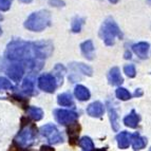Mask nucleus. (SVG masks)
Segmentation results:
<instances>
[{
    "label": "nucleus",
    "instance_id": "obj_25",
    "mask_svg": "<svg viewBox=\"0 0 151 151\" xmlns=\"http://www.w3.org/2000/svg\"><path fill=\"white\" fill-rule=\"evenodd\" d=\"M85 21H86V19L83 17H79V16L74 17L72 23H71V31L73 33H79L81 31V28H83Z\"/></svg>",
    "mask_w": 151,
    "mask_h": 151
},
{
    "label": "nucleus",
    "instance_id": "obj_20",
    "mask_svg": "<svg viewBox=\"0 0 151 151\" xmlns=\"http://www.w3.org/2000/svg\"><path fill=\"white\" fill-rule=\"evenodd\" d=\"M65 68L63 65L57 63V65L54 67L53 74H52V75L55 77V79H56V81H57L58 85H63V75H65Z\"/></svg>",
    "mask_w": 151,
    "mask_h": 151
},
{
    "label": "nucleus",
    "instance_id": "obj_7",
    "mask_svg": "<svg viewBox=\"0 0 151 151\" xmlns=\"http://www.w3.org/2000/svg\"><path fill=\"white\" fill-rule=\"evenodd\" d=\"M38 88L40 90L45 91L47 93H53L55 92L56 88L58 87V83L56 81L55 77H54L52 74H42L38 77L37 81Z\"/></svg>",
    "mask_w": 151,
    "mask_h": 151
},
{
    "label": "nucleus",
    "instance_id": "obj_3",
    "mask_svg": "<svg viewBox=\"0 0 151 151\" xmlns=\"http://www.w3.org/2000/svg\"><path fill=\"white\" fill-rule=\"evenodd\" d=\"M99 37L103 39L106 45H113L115 38L123 37L121 29L112 17H108L104 20L99 29Z\"/></svg>",
    "mask_w": 151,
    "mask_h": 151
},
{
    "label": "nucleus",
    "instance_id": "obj_5",
    "mask_svg": "<svg viewBox=\"0 0 151 151\" xmlns=\"http://www.w3.org/2000/svg\"><path fill=\"white\" fill-rule=\"evenodd\" d=\"M32 45V53L35 59L42 60L50 57L54 51L53 42L51 40H38L31 42Z\"/></svg>",
    "mask_w": 151,
    "mask_h": 151
},
{
    "label": "nucleus",
    "instance_id": "obj_17",
    "mask_svg": "<svg viewBox=\"0 0 151 151\" xmlns=\"http://www.w3.org/2000/svg\"><path fill=\"white\" fill-rule=\"evenodd\" d=\"M116 141L119 144V147L121 149H126L130 145V134L126 131H123L119 134L116 135Z\"/></svg>",
    "mask_w": 151,
    "mask_h": 151
},
{
    "label": "nucleus",
    "instance_id": "obj_30",
    "mask_svg": "<svg viewBox=\"0 0 151 151\" xmlns=\"http://www.w3.org/2000/svg\"><path fill=\"white\" fill-rule=\"evenodd\" d=\"M13 0H0V11L1 12H6L10 10L11 4Z\"/></svg>",
    "mask_w": 151,
    "mask_h": 151
},
{
    "label": "nucleus",
    "instance_id": "obj_12",
    "mask_svg": "<svg viewBox=\"0 0 151 151\" xmlns=\"http://www.w3.org/2000/svg\"><path fill=\"white\" fill-rule=\"evenodd\" d=\"M108 81L112 86H119V85L123 83L124 79L121 75V71H119V69L117 67H114V68H112L109 71Z\"/></svg>",
    "mask_w": 151,
    "mask_h": 151
},
{
    "label": "nucleus",
    "instance_id": "obj_2",
    "mask_svg": "<svg viewBox=\"0 0 151 151\" xmlns=\"http://www.w3.org/2000/svg\"><path fill=\"white\" fill-rule=\"evenodd\" d=\"M24 28L32 32H41L51 25V13L48 10H40L32 13L23 23Z\"/></svg>",
    "mask_w": 151,
    "mask_h": 151
},
{
    "label": "nucleus",
    "instance_id": "obj_35",
    "mask_svg": "<svg viewBox=\"0 0 151 151\" xmlns=\"http://www.w3.org/2000/svg\"><path fill=\"white\" fill-rule=\"evenodd\" d=\"M124 57H125V59H130V58H131V53L129 52V51H126V52H125V54H124Z\"/></svg>",
    "mask_w": 151,
    "mask_h": 151
},
{
    "label": "nucleus",
    "instance_id": "obj_9",
    "mask_svg": "<svg viewBox=\"0 0 151 151\" xmlns=\"http://www.w3.org/2000/svg\"><path fill=\"white\" fill-rule=\"evenodd\" d=\"M25 67L23 63H12L6 69V75L15 83H19L22 79V76L24 74Z\"/></svg>",
    "mask_w": 151,
    "mask_h": 151
},
{
    "label": "nucleus",
    "instance_id": "obj_38",
    "mask_svg": "<svg viewBox=\"0 0 151 151\" xmlns=\"http://www.w3.org/2000/svg\"><path fill=\"white\" fill-rule=\"evenodd\" d=\"M109 2H111L112 4H115V3L119 2V0H109Z\"/></svg>",
    "mask_w": 151,
    "mask_h": 151
},
{
    "label": "nucleus",
    "instance_id": "obj_37",
    "mask_svg": "<svg viewBox=\"0 0 151 151\" xmlns=\"http://www.w3.org/2000/svg\"><path fill=\"white\" fill-rule=\"evenodd\" d=\"M20 2H22V3H31L33 1V0H19Z\"/></svg>",
    "mask_w": 151,
    "mask_h": 151
},
{
    "label": "nucleus",
    "instance_id": "obj_33",
    "mask_svg": "<svg viewBox=\"0 0 151 151\" xmlns=\"http://www.w3.org/2000/svg\"><path fill=\"white\" fill-rule=\"evenodd\" d=\"M39 151H55L54 150L52 147H50V146H41V148H40V150Z\"/></svg>",
    "mask_w": 151,
    "mask_h": 151
},
{
    "label": "nucleus",
    "instance_id": "obj_6",
    "mask_svg": "<svg viewBox=\"0 0 151 151\" xmlns=\"http://www.w3.org/2000/svg\"><path fill=\"white\" fill-rule=\"evenodd\" d=\"M40 133L45 136V139H48V142L52 145H56V144H60L63 142V139L61 134L59 133L58 129L56 128L55 125L53 124H47L45 126L40 128Z\"/></svg>",
    "mask_w": 151,
    "mask_h": 151
},
{
    "label": "nucleus",
    "instance_id": "obj_21",
    "mask_svg": "<svg viewBox=\"0 0 151 151\" xmlns=\"http://www.w3.org/2000/svg\"><path fill=\"white\" fill-rule=\"evenodd\" d=\"M22 91L28 95L34 94V79L31 75L25 77L22 81Z\"/></svg>",
    "mask_w": 151,
    "mask_h": 151
},
{
    "label": "nucleus",
    "instance_id": "obj_40",
    "mask_svg": "<svg viewBox=\"0 0 151 151\" xmlns=\"http://www.w3.org/2000/svg\"><path fill=\"white\" fill-rule=\"evenodd\" d=\"M2 35V29H1V27H0V36Z\"/></svg>",
    "mask_w": 151,
    "mask_h": 151
},
{
    "label": "nucleus",
    "instance_id": "obj_27",
    "mask_svg": "<svg viewBox=\"0 0 151 151\" xmlns=\"http://www.w3.org/2000/svg\"><path fill=\"white\" fill-rule=\"evenodd\" d=\"M15 89H16L15 86L9 81L8 78L0 76V92L6 90H15Z\"/></svg>",
    "mask_w": 151,
    "mask_h": 151
},
{
    "label": "nucleus",
    "instance_id": "obj_26",
    "mask_svg": "<svg viewBox=\"0 0 151 151\" xmlns=\"http://www.w3.org/2000/svg\"><path fill=\"white\" fill-rule=\"evenodd\" d=\"M79 146L83 149V151H93L94 150V144L92 139L88 136H83V139L79 141Z\"/></svg>",
    "mask_w": 151,
    "mask_h": 151
},
{
    "label": "nucleus",
    "instance_id": "obj_29",
    "mask_svg": "<svg viewBox=\"0 0 151 151\" xmlns=\"http://www.w3.org/2000/svg\"><path fill=\"white\" fill-rule=\"evenodd\" d=\"M124 72L126 73V75L130 78H133L135 77L136 75V70H135V67L133 65H127L124 67Z\"/></svg>",
    "mask_w": 151,
    "mask_h": 151
},
{
    "label": "nucleus",
    "instance_id": "obj_16",
    "mask_svg": "<svg viewBox=\"0 0 151 151\" xmlns=\"http://www.w3.org/2000/svg\"><path fill=\"white\" fill-rule=\"evenodd\" d=\"M74 94H75L76 98H78V99L81 101H88L91 96L90 91L85 86H83V85H77V86L75 87V89H74Z\"/></svg>",
    "mask_w": 151,
    "mask_h": 151
},
{
    "label": "nucleus",
    "instance_id": "obj_8",
    "mask_svg": "<svg viewBox=\"0 0 151 151\" xmlns=\"http://www.w3.org/2000/svg\"><path fill=\"white\" fill-rule=\"evenodd\" d=\"M54 117L60 125H70L76 122L78 119V114L74 111L63 110V109H55L54 110Z\"/></svg>",
    "mask_w": 151,
    "mask_h": 151
},
{
    "label": "nucleus",
    "instance_id": "obj_36",
    "mask_svg": "<svg viewBox=\"0 0 151 151\" xmlns=\"http://www.w3.org/2000/svg\"><path fill=\"white\" fill-rule=\"evenodd\" d=\"M134 95H135V96H141V95H143V92H142L141 89H137V90L135 91V93H134Z\"/></svg>",
    "mask_w": 151,
    "mask_h": 151
},
{
    "label": "nucleus",
    "instance_id": "obj_14",
    "mask_svg": "<svg viewBox=\"0 0 151 151\" xmlns=\"http://www.w3.org/2000/svg\"><path fill=\"white\" fill-rule=\"evenodd\" d=\"M132 50H133V52L139 56V58L145 59V58H147V54H148L149 43L145 42V41L135 43V45H132Z\"/></svg>",
    "mask_w": 151,
    "mask_h": 151
},
{
    "label": "nucleus",
    "instance_id": "obj_13",
    "mask_svg": "<svg viewBox=\"0 0 151 151\" xmlns=\"http://www.w3.org/2000/svg\"><path fill=\"white\" fill-rule=\"evenodd\" d=\"M87 113L92 117H101L104 114V106L99 101H94L87 108Z\"/></svg>",
    "mask_w": 151,
    "mask_h": 151
},
{
    "label": "nucleus",
    "instance_id": "obj_28",
    "mask_svg": "<svg viewBox=\"0 0 151 151\" xmlns=\"http://www.w3.org/2000/svg\"><path fill=\"white\" fill-rule=\"evenodd\" d=\"M117 98L122 99V101H128L131 98V94L129 93V91L125 88H119L115 92Z\"/></svg>",
    "mask_w": 151,
    "mask_h": 151
},
{
    "label": "nucleus",
    "instance_id": "obj_34",
    "mask_svg": "<svg viewBox=\"0 0 151 151\" xmlns=\"http://www.w3.org/2000/svg\"><path fill=\"white\" fill-rule=\"evenodd\" d=\"M4 68H5V61L4 59H2V58L0 57V72L4 70Z\"/></svg>",
    "mask_w": 151,
    "mask_h": 151
},
{
    "label": "nucleus",
    "instance_id": "obj_31",
    "mask_svg": "<svg viewBox=\"0 0 151 151\" xmlns=\"http://www.w3.org/2000/svg\"><path fill=\"white\" fill-rule=\"evenodd\" d=\"M48 2L53 8H63L65 5V2L63 0H49Z\"/></svg>",
    "mask_w": 151,
    "mask_h": 151
},
{
    "label": "nucleus",
    "instance_id": "obj_19",
    "mask_svg": "<svg viewBox=\"0 0 151 151\" xmlns=\"http://www.w3.org/2000/svg\"><path fill=\"white\" fill-rule=\"evenodd\" d=\"M139 116L135 113L134 110L131 111V113L124 119V124L127 127H130V128H136L137 125H139Z\"/></svg>",
    "mask_w": 151,
    "mask_h": 151
},
{
    "label": "nucleus",
    "instance_id": "obj_32",
    "mask_svg": "<svg viewBox=\"0 0 151 151\" xmlns=\"http://www.w3.org/2000/svg\"><path fill=\"white\" fill-rule=\"evenodd\" d=\"M12 97L14 98V99H16L17 101H19L21 106H24L25 104L28 103V101H29L27 97H23V96L19 95V94H14V95H12Z\"/></svg>",
    "mask_w": 151,
    "mask_h": 151
},
{
    "label": "nucleus",
    "instance_id": "obj_10",
    "mask_svg": "<svg viewBox=\"0 0 151 151\" xmlns=\"http://www.w3.org/2000/svg\"><path fill=\"white\" fill-rule=\"evenodd\" d=\"M81 51L83 53V57L87 58L88 60H93L94 59V45L92 40H86L81 43Z\"/></svg>",
    "mask_w": 151,
    "mask_h": 151
},
{
    "label": "nucleus",
    "instance_id": "obj_42",
    "mask_svg": "<svg viewBox=\"0 0 151 151\" xmlns=\"http://www.w3.org/2000/svg\"><path fill=\"white\" fill-rule=\"evenodd\" d=\"M150 151H151V148H150Z\"/></svg>",
    "mask_w": 151,
    "mask_h": 151
},
{
    "label": "nucleus",
    "instance_id": "obj_11",
    "mask_svg": "<svg viewBox=\"0 0 151 151\" xmlns=\"http://www.w3.org/2000/svg\"><path fill=\"white\" fill-rule=\"evenodd\" d=\"M81 132V126L76 122L70 124L68 128V134H69V143L74 146L78 143V135Z\"/></svg>",
    "mask_w": 151,
    "mask_h": 151
},
{
    "label": "nucleus",
    "instance_id": "obj_22",
    "mask_svg": "<svg viewBox=\"0 0 151 151\" xmlns=\"http://www.w3.org/2000/svg\"><path fill=\"white\" fill-rule=\"evenodd\" d=\"M27 113L34 121H40L43 117L42 109L38 108V107H29L28 110H27Z\"/></svg>",
    "mask_w": 151,
    "mask_h": 151
},
{
    "label": "nucleus",
    "instance_id": "obj_4",
    "mask_svg": "<svg viewBox=\"0 0 151 151\" xmlns=\"http://www.w3.org/2000/svg\"><path fill=\"white\" fill-rule=\"evenodd\" d=\"M37 135V128L34 124L27 123L25 126H21V130L14 139V143L17 144L18 147H30L34 144Z\"/></svg>",
    "mask_w": 151,
    "mask_h": 151
},
{
    "label": "nucleus",
    "instance_id": "obj_24",
    "mask_svg": "<svg viewBox=\"0 0 151 151\" xmlns=\"http://www.w3.org/2000/svg\"><path fill=\"white\" fill-rule=\"evenodd\" d=\"M108 112L109 116H110L111 126H112L114 131H119V115H117V113L115 112L112 106H108Z\"/></svg>",
    "mask_w": 151,
    "mask_h": 151
},
{
    "label": "nucleus",
    "instance_id": "obj_39",
    "mask_svg": "<svg viewBox=\"0 0 151 151\" xmlns=\"http://www.w3.org/2000/svg\"><path fill=\"white\" fill-rule=\"evenodd\" d=\"M93 151H107V150H106V149L101 148V149H95V150H93Z\"/></svg>",
    "mask_w": 151,
    "mask_h": 151
},
{
    "label": "nucleus",
    "instance_id": "obj_1",
    "mask_svg": "<svg viewBox=\"0 0 151 151\" xmlns=\"http://www.w3.org/2000/svg\"><path fill=\"white\" fill-rule=\"evenodd\" d=\"M4 56L9 60L19 63H24L29 59H32L33 53L31 42L22 39H14L5 49Z\"/></svg>",
    "mask_w": 151,
    "mask_h": 151
},
{
    "label": "nucleus",
    "instance_id": "obj_41",
    "mask_svg": "<svg viewBox=\"0 0 151 151\" xmlns=\"http://www.w3.org/2000/svg\"><path fill=\"white\" fill-rule=\"evenodd\" d=\"M2 19H3V17L1 15H0V20H2Z\"/></svg>",
    "mask_w": 151,
    "mask_h": 151
},
{
    "label": "nucleus",
    "instance_id": "obj_15",
    "mask_svg": "<svg viewBox=\"0 0 151 151\" xmlns=\"http://www.w3.org/2000/svg\"><path fill=\"white\" fill-rule=\"evenodd\" d=\"M130 141L132 142V147L135 151L145 148L147 145V139L145 137H142L139 133H134L130 135Z\"/></svg>",
    "mask_w": 151,
    "mask_h": 151
},
{
    "label": "nucleus",
    "instance_id": "obj_23",
    "mask_svg": "<svg viewBox=\"0 0 151 151\" xmlns=\"http://www.w3.org/2000/svg\"><path fill=\"white\" fill-rule=\"evenodd\" d=\"M71 68H74L76 69L77 71H79L81 73L85 74V75H88V76H92V73H93V70H92V68L91 67H89V65H85V63H71Z\"/></svg>",
    "mask_w": 151,
    "mask_h": 151
},
{
    "label": "nucleus",
    "instance_id": "obj_18",
    "mask_svg": "<svg viewBox=\"0 0 151 151\" xmlns=\"http://www.w3.org/2000/svg\"><path fill=\"white\" fill-rule=\"evenodd\" d=\"M57 103L58 105H60L63 107H72L74 106V101L72 95L69 92H65L58 95L57 97Z\"/></svg>",
    "mask_w": 151,
    "mask_h": 151
}]
</instances>
